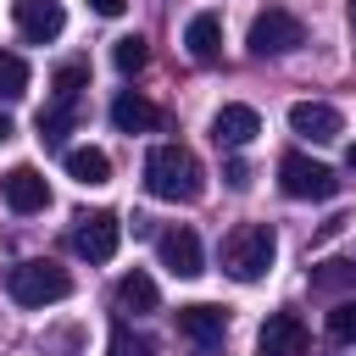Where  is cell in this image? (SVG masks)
Masks as SVG:
<instances>
[{
  "mask_svg": "<svg viewBox=\"0 0 356 356\" xmlns=\"http://www.w3.org/2000/svg\"><path fill=\"white\" fill-rule=\"evenodd\" d=\"M145 184H150L156 200H200L206 172H200L195 150H184V145H156V150L145 156Z\"/></svg>",
  "mask_w": 356,
  "mask_h": 356,
  "instance_id": "obj_1",
  "label": "cell"
},
{
  "mask_svg": "<svg viewBox=\"0 0 356 356\" xmlns=\"http://www.w3.org/2000/svg\"><path fill=\"white\" fill-rule=\"evenodd\" d=\"M273 256H278V234H273L267 222H245V228H234V234L222 239V267H228V278H239V284H256V278L273 267Z\"/></svg>",
  "mask_w": 356,
  "mask_h": 356,
  "instance_id": "obj_2",
  "label": "cell"
},
{
  "mask_svg": "<svg viewBox=\"0 0 356 356\" xmlns=\"http://www.w3.org/2000/svg\"><path fill=\"white\" fill-rule=\"evenodd\" d=\"M6 289H11L17 306H56V300L72 295V278H67V267H56V261H17V267L6 273Z\"/></svg>",
  "mask_w": 356,
  "mask_h": 356,
  "instance_id": "obj_3",
  "label": "cell"
},
{
  "mask_svg": "<svg viewBox=\"0 0 356 356\" xmlns=\"http://www.w3.org/2000/svg\"><path fill=\"white\" fill-rule=\"evenodd\" d=\"M278 184H284V195H295V200H328V195H339L334 167H323V161H312V156H300V150H289V156L278 161Z\"/></svg>",
  "mask_w": 356,
  "mask_h": 356,
  "instance_id": "obj_4",
  "label": "cell"
},
{
  "mask_svg": "<svg viewBox=\"0 0 356 356\" xmlns=\"http://www.w3.org/2000/svg\"><path fill=\"white\" fill-rule=\"evenodd\" d=\"M300 44H306V28H300L295 11L267 6V11L250 22V50H256V56H289V50H300Z\"/></svg>",
  "mask_w": 356,
  "mask_h": 356,
  "instance_id": "obj_5",
  "label": "cell"
},
{
  "mask_svg": "<svg viewBox=\"0 0 356 356\" xmlns=\"http://www.w3.org/2000/svg\"><path fill=\"white\" fill-rule=\"evenodd\" d=\"M117 239H122V222L111 211H83L78 228H72V250L83 261H111L117 256Z\"/></svg>",
  "mask_w": 356,
  "mask_h": 356,
  "instance_id": "obj_6",
  "label": "cell"
},
{
  "mask_svg": "<svg viewBox=\"0 0 356 356\" xmlns=\"http://www.w3.org/2000/svg\"><path fill=\"white\" fill-rule=\"evenodd\" d=\"M156 256H161V267H167V273H178V278L206 273V256H200L195 228H167V234H156Z\"/></svg>",
  "mask_w": 356,
  "mask_h": 356,
  "instance_id": "obj_7",
  "label": "cell"
},
{
  "mask_svg": "<svg viewBox=\"0 0 356 356\" xmlns=\"http://www.w3.org/2000/svg\"><path fill=\"white\" fill-rule=\"evenodd\" d=\"M11 11H17V28H22L28 44H50V39H61V28H67L61 0H17Z\"/></svg>",
  "mask_w": 356,
  "mask_h": 356,
  "instance_id": "obj_8",
  "label": "cell"
},
{
  "mask_svg": "<svg viewBox=\"0 0 356 356\" xmlns=\"http://www.w3.org/2000/svg\"><path fill=\"white\" fill-rule=\"evenodd\" d=\"M289 128H295L300 139H312V145H328V139L345 134V117H339L334 106H323V100H295V106H289Z\"/></svg>",
  "mask_w": 356,
  "mask_h": 356,
  "instance_id": "obj_9",
  "label": "cell"
},
{
  "mask_svg": "<svg viewBox=\"0 0 356 356\" xmlns=\"http://www.w3.org/2000/svg\"><path fill=\"white\" fill-rule=\"evenodd\" d=\"M6 206L17 211V217H33V211H44L50 206V184H44V172L39 167H11L6 172Z\"/></svg>",
  "mask_w": 356,
  "mask_h": 356,
  "instance_id": "obj_10",
  "label": "cell"
},
{
  "mask_svg": "<svg viewBox=\"0 0 356 356\" xmlns=\"http://www.w3.org/2000/svg\"><path fill=\"white\" fill-rule=\"evenodd\" d=\"M261 356H306V345H312V334H306V323L295 317V312H273L267 323H261Z\"/></svg>",
  "mask_w": 356,
  "mask_h": 356,
  "instance_id": "obj_11",
  "label": "cell"
},
{
  "mask_svg": "<svg viewBox=\"0 0 356 356\" xmlns=\"http://www.w3.org/2000/svg\"><path fill=\"white\" fill-rule=\"evenodd\" d=\"M178 334L184 339H195L200 345V356L228 334V312L222 306H206V300H195V306H178Z\"/></svg>",
  "mask_w": 356,
  "mask_h": 356,
  "instance_id": "obj_12",
  "label": "cell"
},
{
  "mask_svg": "<svg viewBox=\"0 0 356 356\" xmlns=\"http://www.w3.org/2000/svg\"><path fill=\"white\" fill-rule=\"evenodd\" d=\"M256 134H261V117H256L250 106H222V111L211 117V139H217V145H228V150L250 145Z\"/></svg>",
  "mask_w": 356,
  "mask_h": 356,
  "instance_id": "obj_13",
  "label": "cell"
},
{
  "mask_svg": "<svg viewBox=\"0 0 356 356\" xmlns=\"http://www.w3.org/2000/svg\"><path fill=\"white\" fill-rule=\"evenodd\" d=\"M111 122H117V134H150L156 122H161V111L145 100V95H134V89H122L117 100H111Z\"/></svg>",
  "mask_w": 356,
  "mask_h": 356,
  "instance_id": "obj_14",
  "label": "cell"
},
{
  "mask_svg": "<svg viewBox=\"0 0 356 356\" xmlns=\"http://www.w3.org/2000/svg\"><path fill=\"white\" fill-rule=\"evenodd\" d=\"M184 50H189L195 61H217V50H222V17H217V11L189 17V28H184Z\"/></svg>",
  "mask_w": 356,
  "mask_h": 356,
  "instance_id": "obj_15",
  "label": "cell"
},
{
  "mask_svg": "<svg viewBox=\"0 0 356 356\" xmlns=\"http://www.w3.org/2000/svg\"><path fill=\"white\" fill-rule=\"evenodd\" d=\"M156 306H161V295H156V284H150L145 273H122V278H117V312L145 317V312H156Z\"/></svg>",
  "mask_w": 356,
  "mask_h": 356,
  "instance_id": "obj_16",
  "label": "cell"
},
{
  "mask_svg": "<svg viewBox=\"0 0 356 356\" xmlns=\"http://www.w3.org/2000/svg\"><path fill=\"white\" fill-rule=\"evenodd\" d=\"M67 172L78 178V184H106L111 178V156L106 150H95V145H78V150H67Z\"/></svg>",
  "mask_w": 356,
  "mask_h": 356,
  "instance_id": "obj_17",
  "label": "cell"
},
{
  "mask_svg": "<svg viewBox=\"0 0 356 356\" xmlns=\"http://www.w3.org/2000/svg\"><path fill=\"white\" fill-rule=\"evenodd\" d=\"M28 95V61L0 50V100H22Z\"/></svg>",
  "mask_w": 356,
  "mask_h": 356,
  "instance_id": "obj_18",
  "label": "cell"
},
{
  "mask_svg": "<svg viewBox=\"0 0 356 356\" xmlns=\"http://www.w3.org/2000/svg\"><path fill=\"white\" fill-rule=\"evenodd\" d=\"M345 284H356V261L350 256H334V261L312 267V289H345Z\"/></svg>",
  "mask_w": 356,
  "mask_h": 356,
  "instance_id": "obj_19",
  "label": "cell"
},
{
  "mask_svg": "<svg viewBox=\"0 0 356 356\" xmlns=\"http://www.w3.org/2000/svg\"><path fill=\"white\" fill-rule=\"evenodd\" d=\"M50 83H56V100H78V89L89 83V61H61L50 72Z\"/></svg>",
  "mask_w": 356,
  "mask_h": 356,
  "instance_id": "obj_20",
  "label": "cell"
},
{
  "mask_svg": "<svg viewBox=\"0 0 356 356\" xmlns=\"http://www.w3.org/2000/svg\"><path fill=\"white\" fill-rule=\"evenodd\" d=\"M67 128H72V100H56V106H44V111H39V139H50V145H56Z\"/></svg>",
  "mask_w": 356,
  "mask_h": 356,
  "instance_id": "obj_21",
  "label": "cell"
},
{
  "mask_svg": "<svg viewBox=\"0 0 356 356\" xmlns=\"http://www.w3.org/2000/svg\"><path fill=\"white\" fill-rule=\"evenodd\" d=\"M145 56H150V50H145V39H139V33H128V39H117V50H111V61H117V72H139V67H145Z\"/></svg>",
  "mask_w": 356,
  "mask_h": 356,
  "instance_id": "obj_22",
  "label": "cell"
},
{
  "mask_svg": "<svg viewBox=\"0 0 356 356\" xmlns=\"http://www.w3.org/2000/svg\"><path fill=\"white\" fill-rule=\"evenodd\" d=\"M328 334L345 339V345H356V300H339V306L328 312Z\"/></svg>",
  "mask_w": 356,
  "mask_h": 356,
  "instance_id": "obj_23",
  "label": "cell"
},
{
  "mask_svg": "<svg viewBox=\"0 0 356 356\" xmlns=\"http://www.w3.org/2000/svg\"><path fill=\"white\" fill-rule=\"evenodd\" d=\"M106 356H156V345H150V339H139L134 328H117V334H111V345H106Z\"/></svg>",
  "mask_w": 356,
  "mask_h": 356,
  "instance_id": "obj_24",
  "label": "cell"
},
{
  "mask_svg": "<svg viewBox=\"0 0 356 356\" xmlns=\"http://www.w3.org/2000/svg\"><path fill=\"white\" fill-rule=\"evenodd\" d=\"M222 178H228L234 189H245V184H250V167H245V161H228V167H222Z\"/></svg>",
  "mask_w": 356,
  "mask_h": 356,
  "instance_id": "obj_25",
  "label": "cell"
},
{
  "mask_svg": "<svg viewBox=\"0 0 356 356\" xmlns=\"http://www.w3.org/2000/svg\"><path fill=\"white\" fill-rule=\"evenodd\" d=\"M89 11H100V17H122L128 0H89Z\"/></svg>",
  "mask_w": 356,
  "mask_h": 356,
  "instance_id": "obj_26",
  "label": "cell"
},
{
  "mask_svg": "<svg viewBox=\"0 0 356 356\" xmlns=\"http://www.w3.org/2000/svg\"><path fill=\"white\" fill-rule=\"evenodd\" d=\"M11 134H17V128H11V117H6V111H0V145H6V139H11Z\"/></svg>",
  "mask_w": 356,
  "mask_h": 356,
  "instance_id": "obj_27",
  "label": "cell"
},
{
  "mask_svg": "<svg viewBox=\"0 0 356 356\" xmlns=\"http://www.w3.org/2000/svg\"><path fill=\"white\" fill-rule=\"evenodd\" d=\"M345 167H350V172H356V145H350V150H345Z\"/></svg>",
  "mask_w": 356,
  "mask_h": 356,
  "instance_id": "obj_28",
  "label": "cell"
}]
</instances>
